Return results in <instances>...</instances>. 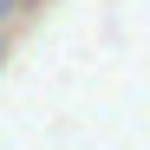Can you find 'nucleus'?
<instances>
[{"mask_svg":"<svg viewBox=\"0 0 150 150\" xmlns=\"http://www.w3.org/2000/svg\"><path fill=\"white\" fill-rule=\"evenodd\" d=\"M0 65H7V39H0Z\"/></svg>","mask_w":150,"mask_h":150,"instance_id":"nucleus-1","label":"nucleus"}]
</instances>
